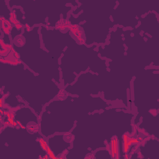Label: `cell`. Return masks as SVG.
<instances>
[{
    "label": "cell",
    "instance_id": "obj_1",
    "mask_svg": "<svg viewBox=\"0 0 159 159\" xmlns=\"http://www.w3.org/2000/svg\"><path fill=\"white\" fill-rule=\"evenodd\" d=\"M123 140H124V152L126 153L128 152V149L131 145L138 142V141L136 139L129 138L126 135H123Z\"/></svg>",
    "mask_w": 159,
    "mask_h": 159
},
{
    "label": "cell",
    "instance_id": "obj_2",
    "mask_svg": "<svg viewBox=\"0 0 159 159\" xmlns=\"http://www.w3.org/2000/svg\"><path fill=\"white\" fill-rule=\"evenodd\" d=\"M117 143L116 139H114L111 140V151L112 156L113 158H117Z\"/></svg>",
    "mask_w": 159,
    "mask_h": 159
},
{
    "label": "cell",
    "instance_id": "obj_3",
    "mask_svg": "<svg viewBox=\"0 0 159 159\" xmlns=\"http://www.w3.org/2000/svg\"><path fill=\"white\" fill-rule=\"evenodd\" d=\"M40 144H41L42 147L44 149V151H46L47 148V146H48L47 143H46V142L44 141V140L42 139H40Z\"/></svg>",
    "mask_w": 159,
    "mask_h": 159
}]
</instances>
